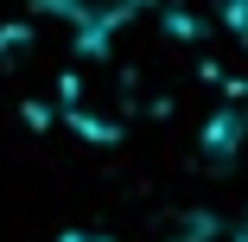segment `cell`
<instances>
[{"label":"cell","mask_w":248,"mask_h":242,"mask_svg":"<svg viewBox=\"0 0 248 242\" xmlns=\"http://www.w3.org/2000/svg\"><path fill=\"white\" fill-rule=\"evenodd\" d=\"M58 102H64V121L83 134V140H121L134 128V109H140V83L134 70L108 51V45H83V51L64 64V83H58Z\"/></svg>","instance_id":"1"},{"label":"cell","mask_w":248,"mask_h":242,"mask_svg":"<svg viewBox=\"0 0 248 242\" xmlns=\"http://www.w3.org/2000/svg\"><path fill=\"white\" fill-rule=\"evenodd\" d=\"M38 13L58 19L77 45H115L146 13V0H38Z\"/></svg>","instance_id":"2"},{"label":"cell","mask_w":248,"mask_h":242,"mask_svg":"<svg viewBox=\"0 0 248 242\" xmlns=\"http://www.w3.org/2000/svg\"><path fill=\"white\" fill-rule=\"evenodd\" d=\"M172 32H229L248 0H159Z\"/></svg>","instance_id":"3"},{"label":"cell","mask_w":248,"mask_h":242,"mask_svg":"<svg viewBox=\"0 0 248 242\" xmlns=\"http://www.w3.org/2000/svg\"><path fill=\"white\" fill-rule=\"evenodd\" d=\"M58 242H115V236H95V229H70V236H58Z\"/></svg>","instance_id":"4"},{"label":"cell","mask_w":248,"mask_h":242,"mask_svg":"<svg viewBox=\"0 0 248 242\" xmlns=\"http://www.w3.org/2000/svg\"><path fill=\"white\" fill-rule=\"evenodd\" d=\"M229 32H235V38H242V51H248V7H242V19H235V26H229Z\"/></svg>","instance_id":"5"},{"label":"cell","mask_w":248,"mask_h":242,"mask_svg":"<svg viewBox=\"0 0 248 242\" xmlns=\"http://www.w3.org/2000/svg\"><path fill=\"white\" fill-rule=\"evenodd\" d=\"M235 242H248V217H242V223H235Z\"/></svg>","instance_id":"6"}]
</instances>
